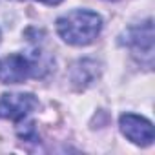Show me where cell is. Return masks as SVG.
Segmentation results:
<instances>
[{
    "label": "cell",
    "mask_w": 155,
    "mask_h": 155,
    "mask_svg": "<svg viewBox=\"0 0 155 155\" xmlns=\"http://www.w3.org/2000/svg\"><path fill=\"white\" fill-rule=\"evenodd\" d=\"M102 29V18L88 9H75L57 20V31L71 46L91 44Z\"/></svg>",
    "instance_id": "6da1fadb"
},
{
    "label": "cell",
    "mask_w": 155,
    "mask_h": 155,
    "mask_svg": "<svg viewBox=\"0 0 155 155\" xmlns=\"http://www.w3.org/2000/svg\"><path fill=\"white\" fill-rule=\"evenodd\" d=\"M37 106L38 101L31 93H6L0 99V117L18 122L28 117Z\"/></svg>",
    "instance_id": "7a4b0ae2"
},
{
    "label": "cell",
    "mask_w": 155,
    "mask_h": 155,
    "mask_svg": "<svg viewBox=\"0 0 155 155\" xmlns=\"http://www.w3.org/2000/svg\"><path fill=\"white\" fill-rule=\"evenodd\" d=\"M120 131L139 146H150L153 142V126L144 117L126 113L120 117Z\"/></svg>",
    "instance_id": "3957f363"
},
{
    "label": "cell",
    "mask_w": 155,
    "mask_h": 155,
    "mask_svg": "<svg viewBox=\"0 0 155 155\" xmlns=\"http://www.w3.org/2000/svg\"><path fill=\"white\" fill-rule=\"evenodd\" d=\"M31 73V62L24 55H9L0 58V82L18 84L24 82Z\"/></svg>",
    "instance_id": "277c9868"
},
{
    "label": "cell",
    "mask_w": 155,
    "mask_h": 155,
    "mask_svg": "<svg viewBox=\"0 0 155 155\" xmlns=\"http://www.w3.org/2000/svg\"><path fill=\"white\" fill-rule=\"evenodd\" d=\"M126 44L130 46L133 55H144L148 58V62L151 64V57H153V28H151V22L148 20L140 26L131 28L126 33Z\"/></svg>",
    "instance_id": "5b68a950"
},
{
    "label": "cell",
    "mask_w": 155,
    "mask_h": 155,
    "mask_svg": "<svg viewBox=\"0 0 155 155\" xmlns=\"http://www.w3.org/2000/svg\"><path fill=\"white\" fill-rule=\"evenodd\" d=\"M38 2L48 4V6H57V4H60V2H62V0H38Z\"/></svg>",
    "instance_id": "8992f818"
}]
</instances>
